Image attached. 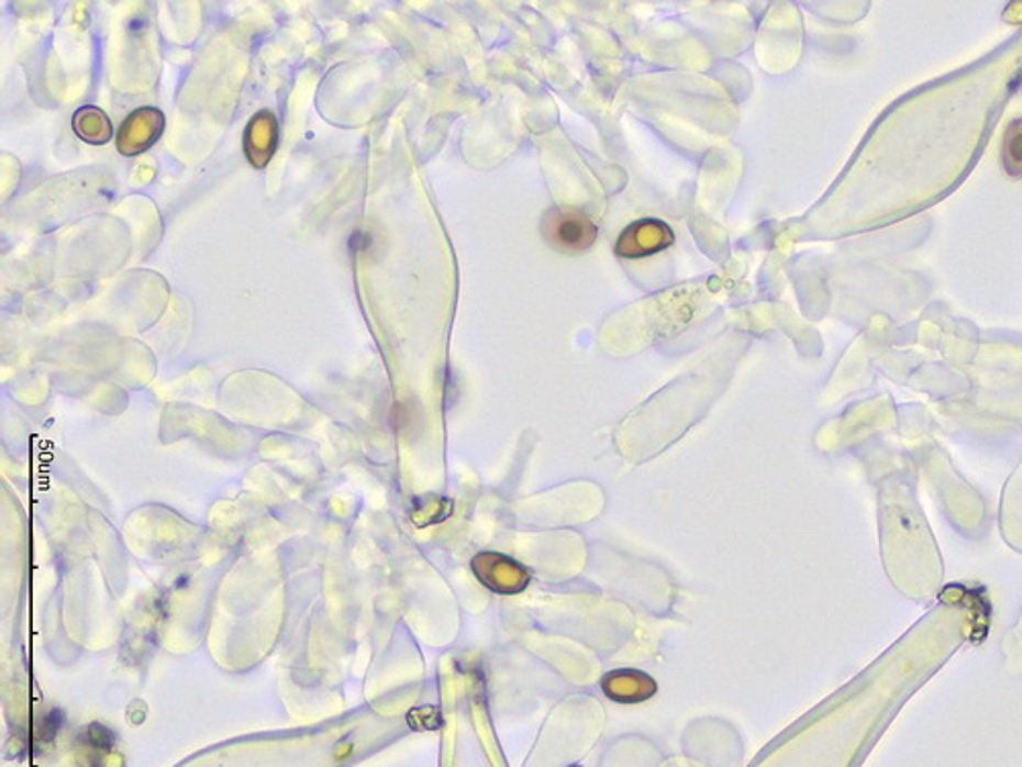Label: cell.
Here are the masks:
<instances>
[{"mask_svg": "<svg viewBox=\"0 0 1022 767\" xmlns=\"http://www.w3.org/2000/svg\"><path fill=\"white\" fill-rule=\"evenodd\" d=\"M544 242L563 254H584L598 242V225L570 209H551L541 223Z\"/></svg>", "mask_w": 1022, "mask_h": 767, "instance_id": "6da1fadb", "label": "cell"}, {"mask_svg": "<svg viewBox=\"0 0 1022 767\" xmlns=\"http://www.w3.org/2000/svg\"><path fill=\"white\" fill-rule=\"evenodd\" d=\"M473 574L487 588L499 596H515L522 593L530 586L532 576L526 567L508 555L485 551L479 553L473 563Z\"/></svg>", "mask_w": 1022, "mask_h": 767, "instance_id": "7a4b0ae2", "label": "cell"}, {"mask_svg": "<svg viewBox=\"0 0 1022 767\" xmlns=\"http://www.w3.org/2000/svg\"><path fill=\"white\" fill-rule=\"evenodd\" d=\"M675 242L671 227L660 220H638L630 223L615 242V254L626 260H638L667 251Z\"/></svg>", "mask_w": 1022, "mask_h": 767, "instance_id": "3957f363", "label": "cell"}, {"mask_svg": "<svg viewBox=\"0 0 1022 767\" xmlns=\"http://www.w3.org/2000/svg\"><path fill=\"white\" fill-rule=\"evenodd\" d=\"M601 690L618 704H641L657 693L658 686L638 669H615L601 678Z\"/></svg>", "mask_w": 1022, "mask_h": 767, "instance_id": "277c9868", "label": "cell"}, {"mask_svg": "<svg viewBox=\"0 0 1022 767\" xmlns=\"http://www.w3.org/2000/svg\"><path fill=\"white\" fill-rule=\"evenodd\" d=\"M164 127V118L156 109H137L132 118L127 119L119 132V152L121 154H137L149 148L154 140L160 137Z\"/></svg>", "mask_w": 1022, "mask_h": 767, "instance_id": "5b68a950", "label": "cell"}, {"mask_svg": "<svg viewBox=\"0 0 1022 767\" xmlns=\"http://www.w3.org/2000/svg\"><path fill=\"white\" fill-rule=\"evenodd\" d=\"M277 142V125L275 118L263 111L256 119L249 121L248 135H246V152L249 154L252 164L264 166L268 156H273Z\"/></svg>", "mask_w": 1022, "mask_h": 767, "instance_id": "8992f818", "label": "cell"}, {"mask_svg": "<svg viewBox=\"0 0 1022 767\" xmlns=\"http://www.w3.org/2000/svg\"><path fill=\"white\" fill-rule=\"evenodd\" d=\"M74 132L78 133L85 142L90 144H104L111 137V121L107 115L95 109V107H85L76 113L74 118Z\"/></svg>", "mask_w": 1022, "mask_h": 767, "instance_id": "52a82bcc", "label": "cell"}, {"mask_svg": "<svg viewBox=\"0 0 1022 767\" xmlns=\"http://www.w3.org/2000/svg\"><path fill=\"white\" fill-rule=\"evenodd\" d=\"M1002 166L1010 178H1022V118L1014 119L1004 133Z\"/></svg>", "mask_w": 1022, "mask_h": 767, "instance_id": "ba28073f", "label": "cell"}, {"mask_svg": "<svg viewBox=\"0 0 1022 767\" xmlns=\"http://www.w3.org/2000/svg\"><path fill=\"white\" fill-rule=\"evenodd\" d=\"M368 246H370V237L363 234V232H358V234L351 237V248H354V251L356 248H368Z\"/></svg>", "mask_w": 1022, "mask_h": 767, "instance_id": "9c48e42d", "label": "cell"}]
</instances>
